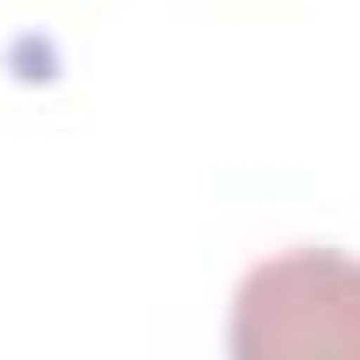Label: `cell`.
<instances>
[{
	"label": "cell",
	"mask_w": 360,
	"mask_h": 360,
	"mask_svg": "<svg viewBox=\"0 0 360 360\" xmlns=\"http://www.w3.org/2000/svg\"><path fill=\"white\" fill-rule=\"evenodd\" d=\"M226 346L240 360L360 353V262L339 248H290L276 262H255L233 290Z\"/></svg>",
	"instance_id": "6da1fadb"
}]
</instances>
